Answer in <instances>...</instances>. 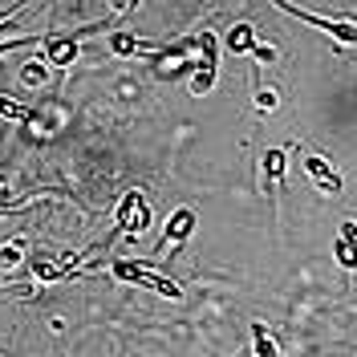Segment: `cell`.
<instances>
[{
  "mask_svg": "<svg viewBox=\"0 0 357 357\" xmlns=\"http://www.w3.org/2000/svg\"><path fill=\"white\" fill-rule=\"evenodd\" d=\"M110 272L118 276V280H130V284H142V289H155L158 296H171V301H178L183 296V289H178L171 276H162V272H155L151 264H138V260H114Z\"/></svg>",
  "mask_w": 357,
  "mask_h": 357,
  "instance_id": "obj_1",
  "label": "cell"
},
{
  "mask_svg": "<svg viewBox=\"0 0 357 357\" xmlns=\"http://www.w3.org/2000/svg\"><path fill=\"white\" fill-rule=\"evenodd\" d=\"M146 227H151V207H146V199H142V191L134 187V191H126L122 203H118L114 231H118V236H126V240H134V236H142Z\"/></svg>",
  "mask_w": 357,
  "mask_h": 357,
  "instance_id": "obj_2",
  "label": "cell"
},
{
  "mask_svg": "<svg viewBox=\"0 0 357 357\" xmlns=\"http://www.w3.org/2000/svg\"><path fill=\"white\" fill-rule=\"evenodd\" d=\"M280 13H289V17H296V21L312 24V29H321V33H329L333 41L341 45H357V24L354 21H329V17H317L312 8H301V4H276Z\"/></svg>",
  "mask_w": 357,
  "mask_h": 357,
  "instance_id": "obj_3",
  "label": "cell"
},
{
  "mask_svg": "<svg viewBox=\"0 0 357 357\" xmlns=\"http://www.w3.org/2000/svg\"><path fill=\"white\" fill-rule=\"evenodd\" d=\"M77 37H82V29H77V33H45L41 37L45 61L57 66V69H69L77 61Z\"/></svg>",
  "mask_w": 357,
  "mask_h": 357,
  "instance_id": "obj_4",
  "label": "cell"
},
{
  "mask_svg": "<svg viewBox=\"0 0 357 357\" xmlns=\"http://www.w3.org/2000/svg\"><path fill=\"white\" fill-rule=\"evenodd\" d=\"M195 223H199V215H195L191 207H178L175 215L167 220V227H162V240H158L155 252H167V244H171V248L187 244V240H191V231H195Z\"/></svg>",
  "mask_w": 357,
  "mask_h": 357,
  "instance_id": "obj_5",
  "label": "cell"
},
{
  "mask_svg": "<svg viewBox=\"0 0 357 357\" xmlns=\"http://www.w3.org/2000/svg\"><path fill=\"white\" fill-rule=\"evenodd\" d=\"M301 162H305V171L312 175V183H317V187H321L325 195H341V191H345V183H341V175L333 171V162H329V158H321V155H305Z\"/></svg>",
  "mask_w": 357,
  "mask_h": 357,
  "instance_id": "obj_6",
  "label": "cell"
},
{
  "mask_svg": "<svg viewBox=\"0 0 357 357\" xmlns=\"http://www.w3.org/2000/svg\"><path fill=\"white\" fill-rule=\"evenodd\" d=\"M223 49H227V53H252V49H256V29L248 21L231 24V33L223 37Z\"/></svg>",
  "mask_w": 357,
  "mask_h": 357,
  "instance_id": "obj_7",
  "label": "cell"
},
{
  "mask_svg": "<svg viewBox=\"0 0 357 357\" xmlns=\"http://www.w3.org/2000/svg\"><path fill=\"white\" fill-rule=\"evenodd\" d=\"M110 53H118V57H138V53H155L146 41H138V37H130L126 29H114L110 33Z\"/></svg>",
  "mask_w": 357,
  "mask_h": 357,
  "instance_id": "obj_8",
  "label": "cell"
},
{
  "mask_svg": "<svg viewBox=\"0 0 357 357\" xmlns=\"http://www.w3.org/2000/svg\"><path fill=\"white\" fill-rule=\"evenodd\" d=\"M284 162H289V146H276V151H264V187H280V175H284Z\"/></svg>",
  "mask_w": 357,
  "mask_h": 357,
  "instance_id": "obj_9",
  "label": "cell"
},
{
  "mask_svg": "<svg viewBox=\"0 0 357 357\" xmlns=\"http://www.w3.org/2000/svg\"><path fill=\"white\" fill-rule=\"evenodd\" d=\"M195 49H199V69H215L220 66V41H215V33L203 29L199 37H195Z\"/></svg>",
  "mask_w": 357,
  "mask_h": 357,
  "instance_id": "obj_10",
  "label": "cell"
},
{
  "mask_svg": "<svg viewBox=\"0 0 357 357\" xmlns=\"http://www.w3.org/2000/svg\"><path fill=\"white\" fill-rule=\"evenodd\" d=\"M252 357H280V349H276L272 333H268V329L260 325V321L252 325Z\"/></svg>",
  "mask_w": 357,
  "mask_h": 357,
  "instance_id": "obj_11",
  "label": "cell"
},
{
  "mask_svg": "<svg viewBox=\"0 0 357 357\" xmlns=\"http://www.w3.org/2000/svg\"><path fill=\"white\" fill-rule=\"evenodd\" d=\"M24 252H29V236H13L8 244L0 248V268H17L24 260Z\"/></svg>",
  "mask_w": 357,
  "mask_h": 357,
  "instance_id": "obj_12",
  "label": "cell"
},
{
  "mask_svg": "<svg viewBox=\"0 0 357 357\" xmlns=\"http://www.w3.org/2000/svg\"><path fill=\"white\" fill-rule=\"evenodd\" d=\"M333 256H337V264L345 268V272H357V248H354V244H345L341 236L333 240Z\"/></svg>",
  "mask_w": 357,
  "mask_h": 357,
  "instance_id": "obj_13",
  "label": "cell"
},
{
  "mask_svg": "<svg viewBox=\"0 0 357 357\" xmlns=\"http://www.w3.org/2000/svg\"><path fill=\"white\" fill-rule=\"evenodd\" d=\"M0 118H8V122H24V118H29V106H21V102H13V98L0 93Z\"/></svg>",
  "mask_w": 357,
  "mask_h": 357,
  "instance_id": "obj_14",
  "label": "cell"
},
{
  "mask_svg": "<svg viewBox=\"0 0 357 357\" xmlns=\"http://www.w3.org/2000/svg\"><path fill=\"white\" fill-rule=\"evenodd\" d=\"M215 86V69H199L195 77H191V93L199 98V93H207V89Z\"/></svg>",
  "mask_w": 357,
  "mask_h": 357,
  "instance_id": "obj_15",
  "label": "cell"
},
{
  "mask_svg": "<svg viewBox=\"0 0 357 357\" xmlns=\"http://www.w3.org/2000/svg\"><path fill=\"white\" fill-rule=\"evenodd\" d=\"M276 106H280L276 89H256V110H260V114H272Z\"/></svg>",
  "mask_w": 357,
  "mask_h": 357,
  "instance_id": "obj_16",
  "label": "cell"
},
{
  "mask_svg": "<svg viewBox=\"0 0 357 357\" xmlns=\"http://www.w3.org/2000/svg\"><path fill=\"white\" fill-rule=\"evenodd\" d=\"M252 57H260V61H276V49H272V45H260V41H256Z\"/></svg>",
  "mask_w": 357,
  "mask_h": 357,
  "instance_id": "obj_17",
  "label": "cell"
},
{
  "mask_svg": "<svg viewBox=\"0 0 357 357\" xmlns=\"http://www.w3.org/2000/svg\"><path fill=\"white\" fill-rule=\"evenodd\" d=\"M0 215H4V207H0Z\"/></svg>",
  "mask_w": 357,
  "mask_h": 357,
  "instance_id": "obj_18",
  "label": "cell"
},
{
  "mask_svg": "<svg viewBox=\"0 0 357 357\" xmlns=\"http://www.w3.org/2000/svg\"><path fill=\"white\" fill-rule=\"evenodd\" d=\"M0 276H4V268H0Z\"/></svg>",
  "mask_w": 357,
  "mask_h": 357,
  "instance_id": "obj_19",
  "label": "cell"
}]
</instances>
